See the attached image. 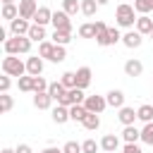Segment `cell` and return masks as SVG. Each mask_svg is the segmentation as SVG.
I'll return each mask as SVG.
<instances>
[{
    "label": "cell",
    "mask_w": 153,
    "mask_h": 153,
    "mask_svg": "<svg viewBox=\"0 0 153 153\" xmlns=\"http://www.w3.org/2000/svg\"><path fill=\"white\" fill-rule=\"evenodd\" d=\"M29 50H31V38L29 36H14L5 43L7 55H19V53H29Z\"/></svg>",
    "instance_id": "cell-1"
},
{
    "label": "cell",
    "mask_w": 153,
    "mask_h": 153,
    "mask_svg": "<svg viewBox=\"0 0 153 153\" xmlns=\"http://www.w3.org/2000/svg\"><path fill=\"white\" fill-rule=\"evenodd\" d=\"M2 72H5L7 76H24L26 65H24L17 55H7V57L2 60Z\"/></svg>",
    "instance_id": "cell-2"
},
{
    "label": "cell",
    "mask_w": 153,
    "mask_h": 153,
    "mask_svg": "<svg viewBox=\"0 0 153 153\" xmlns=\"http://www.w3.org/2000/svg\"><path fill=\"white\" fill-rule=\"evenodd\" d=\"M134 7L131 5H127V2H122L120 7H117V12H115V19H117V24L120 26H134V22L139 19V17H134Z\"/></svg>",
    "instance_id": "cell-3"
},
{
    "label": "cell",
    "mask_w": 153,
    "mask_h": 153,
    "mask_svg": "<svg viewBox=\"0 0 153 153\" xmlns=\"http://www.w3.org/2000/svg\"><path fill=\"white\" fill-rule=\"evenodd\" d=\"M53 26H55V31L72 33V22H69V14H67L65 10H57V12H53Z\"/></svg>",
    "instance_id": "cell-4"
},
{
    "label": "cell",
    "mask_w": 153,
    "mask_h": 153,
    "mask_svg": "<svg viewBox=\"0 0 153 153\" xmlns=\"http://www.w3.org/2000/svg\"><path fill=\"white\" fill-rule=\"evenodd\" d=\"M84 108H86L88 112H96V115H100V112L108 108V100H105L103 96H86V100H84Z\"/></svg>",
    "instance_id": "cell-5"
},
{
    "label": "cell",
    "mask_w": 153,
    "mask_h": 153,
    "mask_svg": "<svg viewBox=\"0 0 153 153\" xmlns=\"http://www.w3.org/2000/svg\"><path fill=\"white\" fill-rule=\"evenodd\" d=\"M36 12H38L36 0H19V17L22 19H33Z\"/></svg>",
    "instance_id": "cell-6"
},
{
    "label": "cell",
    "mask_w": 153,
    "mask_h": 153,
    "mask_svg": "<svg viewBox=\"0 0 153 153\" xmlns=\"http://www.w3.org/2000/svg\"><path fill=\"white\" fill-rule=\"evenodd\" d=\"M29 29H31L29 19H22V17H17L14 22H10V31H12L14 36H29Z\"/></svg>",
    "instance_id": "cell-7"
},
{
    "label": "cell",
    "mask_w": 153,
    "mask_h": 153,
    "mask_svg": "<svg viewBox=\"0 0 153 153\" xmlns=\"http://www.w3.org/2000/svg\"><path fill=\"white\" fill-rule=\"evenodd\" d=\"M41 72H43V57H41V55L29 57V60H26V74H29V76H41Z\"/></svg>",
    "instance_id": "cell-8"
},
{
    "label": "cell",
    "mask_w": 153,
    "mask_h": 153,
    "mask_svg": "<svg viewBox=\"0 0 153 153\" xmlns=\"http://www.w3.org/2000/svg\"><path fill=\"white\" fill-rule=\"evenodd\" d=\"M91 84V67H79L76 69V88H86Z\"/></svg>",
    "instance_id": "cell-9"
},
{
    "label": "cell",
    "mask_w": 153,
    "mask_h": 153,
    "mask_svg": "<svg viewBox=\"0 0 153 153\" xmlns=\"http://www.w3.org/2000/svg\"><path fill=\"white\" fill-rule=\"evenodd\" d=\"M117 146H120V139H117L115 134H105V136L100 139V148H103L105 153H115Z\"/></svg>",
    "instance_id": "cell-10"
},
{
    "label": "cell",
    "mask_w": 153,
    "mask_h": 153,
    "mask_svg": "<svg viewBox=\"0 0 153 153\" xmlns=\"http://www.w3.org/2000/svg\"><path fill=\"white\" fill-rule=\"evenodd\" d=\"M136 31H139L141 36H143V33L151 36V33H153V19H151L148 14H141V17L136 19Z\"/></svg>",
    "instance_id": "cell-11"
},
{
    "label": "cell",
    "mask_w": 153,
    "mask_h": 153,
    "mask_svg": "<svg viewBox=\"0 0 153 153\" xmlns=\"http://www.w3.org/2000/svg\"><path fill=\"white\" fill-rule=\"evenodd\" d=\"M96 43H98V45H110V38H108V26H105V22H96Z\"/></svg>",
    "instance_id": "cell-12"
},
{
    "label": "cell",
    "mask_w": 153,
    "mask_h": 153,
    "mask_svg": "<svg viewBox=\"0 0 153 153\" xmlns=\"http://www.w3.org/2000/svg\"><path fill=\"white\" fill-rule=\"evenodd\" d=\"M105 100H108L110 108H124V93L117 91V88H112V91L105 96Z\"/></svg>",
    "instance_id": "cell-13"
},
{
    "label": "cell",
    "mask_w": 153,
    "mask_h": 153,
    "mask_svg": "<svg viewBox=\"0 0 153 153\" xmlns=\"http://www.w3.org/2000/svg\"><path fill=\"white\" fill-rule=\"evenodd\" d=\"M141 41H143V38H141V33H139V31H127V33L122 36V43H124L127 48H139V45H141Z\"/></svg>",
    "instance_id": "cell-14"
},
{
    "label": "cell",
    "mask_w": 153,
    "mask_h": 153,
    "mask_svg": "<svg viewBox=\"0 0 153 153\" xmlns=\"http://www.w3.org/2000/svg\"><path fill=\"white\" fill-rule=\"evenodd\" d=\"M141 72H143V65L139 60H127L124 62V74L127 76H141Z\"/></svg>",
    "instance_id": "cell-15"
},
{
    "label": "cell",
    "mask_w": 153,
    "mask_h": 153,
    "mask_svg": "<svg viewBox=\"0 0 153 153\" xmlns=\"http://www.w3.org/2000/svg\"><path fill=\"white\" fill-rule=\"evenodd\" d=\"M117 117H120V122H122L124 127H129V124H134V120H136L139 115L134 112V108H127V105H124V108H120V115H117Z\"/></svg>",
    "instance_id": "cell-16"
},
{
    "label": "cell",
    "mask_w": 153,
    "mask_h": 153,
    "mask_svg": "<svg viewBox=\"0 0 153 153\" xmlns=\"http://www.w3.org/2000/svg\"><path fill=\"white\" fill-rule=\"evenodd\" d=\"M48 22H53V12H50L48 7H38V12H36V17H33V24L45 26Z\"/></svg>",
    "instance_id": "cell-17"
},
{
    "label": "cell",
    "mask_w": 153,
    "mask_h": 153,
    "mask_svg": "<svg viewBox=\"0 0 153 153\" xmlns=\"http://www.w3.org/2000/svg\"><path fill=\"white\" fill-rule=\"evenodd\" d=\"M48 93H50V98H53V100H57V103H60V100L67 96V88H65L60 81H55V84H50V86H48Z\"/></svg>",
    "instance_id": "cell-18"
},
{
    "label": "cell",
    "mask_w": 153,
    "mask_h": 153,
    "mask_svg": "<svg viewBox=\"0 0 153 153\" xmlns=\"http://www.w3.org/2000/svg\"><path fill=\"white\" fill-rule=\"evenodd\" d=\"M50 103H53V98H50V93H48V91H43V93H36V96H33V105H36L38 110H48V108H50Z\"/></svg>",
    "instance_id": "cell-19"
},
{
    "label": "cell",
    "mask_w": 153,
    "mask_h": 153,
    "mask_svg": "<svg viewBox=\"0 0 153 153\" xmlns=\"http://www.w3.org/2000/svg\"><path fill=\"white\" fill-rule=\"evenodd\" d=\"M67 120H72V117H69V108H67V105H57V108L53 110V122L65 124Z\"/></svg>",
    "instance_id": "cell-20"
},
{
    "label": "cell",
    "mask_w": 153,
    "mask_h": 153,
    "mask_svg": "<svg viewBox=\"0 0 153 153\" xmlns=\"http://www.w3.org/2000/svg\"><path fill=\"white\" fill-rule=\"evenodd\" d=\"M122 139H124L127 143H136V141L141 139V131H139L134 124H129V127H124V131H122Z\"/></svg>",
    "instance_id": "cell-21"
},
{
    "label": "cell",
    "mask_w": 153,
    "mask_h": 153,
    "mask_svg": "<svg viewBox=\"0 0 153 153\" xmlns=\"http://www.w3.org/2000/svg\"><path fill=\"white\" fill-rule=\"evenodd\" d=\"M81 124H84V127H86L88 131H96V129L100 127V117H98L96 112H88V115L84 117V122H81Z\"/></svg>",
    "instance_id": "cell-22"
},
{
    "label": "cell",
    "mask_w": 153,
    "mask_h": 153,
    "mask_svg": "<svg viewBox=\"0 0 153 153\" xmlns=\"http://www.w3.org/2000/svg\"><path fill=\"white\" fill-rule=\"evenodd\" d=\"M86 115H88V110H86L84 105H72V108H69V117H72L74 122H84Z\"/></svg>",
    "instance_id": "cell-23"
},
{
    "label": "cell",
    "mask_w": 153,
    "mask_h": 153,
    "mask_svg": "<svg viewBox=\"0 0 153 153\" xmlns=\"http://www.w3.org/2000/svg\"><path fill=\"white\" fill-rule=\"evenodd\" d=\"M136 115H139V120H141V122H146V124H148V122H153V105H148V103H146V105H141V108L136 110Z\"/></svg>",
    "instance_id": "cell-24"
},
{
    "label": "cell",
    "mask_w": 153,
    "mask_h": 153,
    "mask_svg": "<svg viewBox=\"0 0 153 153\" xmlns=\"http://www.w3.org/2000/svg\"><path fill=\"white\" fill-rule=\"evenodd\" d=\"M29 38H31V41L43 43V38H45V29H43V26H38V24H31V29H29Z\"/></svg>",
    "instance_id": "cell-25"
},
{
    "label": "cell",
    "mask_w": 153,
    "mask_h": 153,
    "mask_svg": "<svg viewBox=\"0 0 153 153\" xmlns=\"http://www.w3.org/2000/svg\"><path fill=\"white\" fill-rule=\"evenodd\" d=\"M53 53H55V43H50V41H43V43L38 45V55H41V57H48V60H53Z\"/></svg>",
    "instance_id": "cell-26"
},
{
    "label": "cell",
    "mask_w": 153,
    "mask_h": 153,
    "mask_svg": "<svg viewBox=\"0 0 153 153\" xmlns=\"http://www.w3.org/2000/svg\"><path fill=\"white\" fill-rule=\"evenodd\" d=\"M60 84L69 91V88H76V72H65L62 74V79H60Z\"/></svg>",
    "instance_id": "cell-27"
},
{
    "label": "cell",
    "mask_w": 153,
    "mask_h": 153,
    "mask_svg": "<svg viewBox=\"0 0 153 153\" xmlns=\"http://www.w3.org/2000/svg\"><path fill=\"white\" fill-rule=\"evenodd\" d=\"M62 10L72 17V14L81 12V2H79V0H62Z\"/></svg>",
    "instance_id": "cell-28"
},
{
    "label": "cell",
    "mask_w": 153,
    "mask_h": 153,
    "mask_svg": "<svg viewBox=\"0 0 153 153\" xmlns=\"http://www.w3.org/2000/svg\"><path fill=\"white\" fill-rule=\"evenodd\" d=\"M17 17H19V7H17V5H2V19L14 22Z\"/></svg>",
    "instance_id": "cell-29"
},
{
    "label": "cell",
    "mask_w": 153,
    "mask_h": 153,
    "mask_svg": "<svg viewBox=\"0 0 153 153\" xmlns=\"http://www.w3.org/2000/svg\"><path fill=\"white\" fill-rule=\"evenodd\" d=\"M96 10H98V2H96V0H81V12H84L86 17H93Z\"/></svg>",
    "instance_id": "cell-30"
},
{
    "label": "cell",
    "mask_w": 153,
    "mask_h": 153,
    "mask_svg": "<svg viewBox=\"0 0 153 153\" xmlns=\"http://www.w3.org/2000/svg\"><path fill=\"white\" fill-rule=\"evenodd\" d=\"M134 10L141 14H148L153 10V0H134Z\"/></svg>",
    "instance_id": "cell-31"
},
{
    "label": "cell",
    "mask_w": 153,
    "mask_h": 153,
    "mask_svg": "<svg viewBox=\"0 0 153 153\" xmlns=\"http://www.w3.org/2000/svg\"><path fill=\"white\" fill-rule=\"evenodd\" d=\"M79 36L81 38H96V24H81L79 26Z\"/></svg>",
    "instance_id": "cell-32"
},
{
    "label": "cell",
    "mask_w": 153,
    "mask_h": 153,
    "mask_svg": "<svg viewBox=\"0 0 153 153\" xmlns=\"http://www.w3.org/2000/svg\"><path fill=\"white\" fill-rule=\"evenodd\" d=\"M72 41V33H62V31H53V43L55 45H67Z\"/></svg>",
    "instance_id": "cell-33"
},
{
    "label": "cell",
    "mask_w": 153,
    "mask_h": 153,
    "mask_svg": "<svg viewBox=\"0 0 153 153\" xmlns=\"http://www.w3.org/2000/svg\"><path fill=\"white\" fill-rule=\"evenodd\" d=\"M17 86H19V91H24V93L33 91V76H19Z\"/></svg>",
    "instance_id": "cell-34"
},
{
    "label": "cell",
    "mask_w": 153,
    "mask_h": 153,
    "mask_svg": "<svg viewBox=\"0 0 153 153\" xmlns=\"http://www.w3.org/2000/svg\"><path fill=\"white\" fill-rule=\"evenodd\" d=\"M141 141L148 143V146H153V122H148V124L141 129Z\"/></svg>",
    "instance_id": "cell-35"
},
{
    "label": "cell",
    "mask_w": 153,
    "mask_h": 153,
    "mask_svg": "<svg viewBox=\"0 0 153 153\" xmlns=\"http://www.w3.org/2000/svg\"><path fill=\"white\" fill-rule=\"evenodd\" d=\"M48 81L43 79V76H33V93H43V91H48Z\"/></svg>",
    "instance_id": "cell-36"
},
{
    "label": "cell",
    "mask_w": 153,
    "mask_h": 153,
    "mask_svg": "<svg viewBox=\"0 0 153 153\" xmlns=\"http://www.w3.org/2000/svg\"><path fill=\"white\" fill-rule=\"evenodd\" d=\"M12 105H14L12 96H7V93H0V110H2V112H10V110H12Z\"/></svg>",
    "instance_id": "cell-37"
},
{
    "label": "cell",
    "mask_w": 153,
    "mask_h": 153,
    "mask_svg": "<svg viewBox=\"0 0 153 153\" xmlns=\"http://www.w3.org/2000/svg\"><path fill=\"white\" fill-rule=\"evenodd\" d=\"M62 153H84V148H81V143H76V141H67V143L62 146Z\"/></svg>",
    "instance_id": "cell-38"
},
{
    "label": "cell",
    "mask_w": 153,
    "mask_h": 153,
    "mask_svg": "<svg viewBox=\"0 0 153 153\" xmlns=\"http://www.w3.org/2000/svg\"><path fill=\"white\" fill-rule=\"evenodd\" d=\"M81 148H84V153H96V151L100 148V143H96L93 139H86V141L81 143Z\"/></svg>",
    "instance_id": "cell-39"
},
{
    "label": "cell",
    "mask_w": 153,
    "mask_h": 153,
    "mask_svg": "<svg viewBox=\"0 0 153 153\" xmlns=\"http://www.w3.org/2000/svg\"><path fill=\"white\" fill-rule=\"evenodd\" d=\"M67 57V53H65V45H55V53H53V62H62Z\"/></svg>",
    "instance_id": "cell-40"
},
{
    "label": "cell",
    "mask_w": 153,
    "mask_h": 153,
    "mask_svg": "<svg viewBox=\"0 0 153 153\" xmlns=\"http://www.w3.org/2000/svg\"><path fill=\"white\" fill-rule=\"evenodd\" d=\"M108 38H110V45H115L117 41H122V33H120V31L112 26V29H108Z\"/></svg>",
    "instance_id": "cell-41"
},
{
    "label": "cell",
    "mask_w": 153,
    "mask_h": 153,
    "mask_svg": "<svg viewBox=\"0 0 153 153\" xmlns=\"http://www.w3.org/2000/svg\"><path fill=\"white\" fill-rule=\"evenodd\" d=\"M10 86H12L10 76H7V74H5V76H0V93H7V91H10Z\"/></svg>",
    "instance_id": "cell-42"
},
{
    "label": "cell",
    "mask_w": 153,
    "mask_h": 153,
    "mask_svg": "<svg viewBox=\"0 0 153 153\" xmlns=\"http://www.w3.org/2000/svg\"><path fill=\"white\" fill-rule=\"evenodd\" d=\"M122 153H143V151H141V148H139V146H136V143H127V146H124V151H122Z\"/></svg>",
    "instance_id": "cell-43"
},
{
    "label": "cell",
    "mask_w": 153,
    "mask_h": 153,
    "mask_svg": "<svg viewBox=\"0 0 153 153\" xmlns=\"http://www.w3.org/2000/svg\"><path fill=\"white\" fill-rule=\"evenodd\" d=\"M14 151H17V153H33V151H31V146H29V143H19V146H17V148H14Z\"/></svg>",
    "instance_id": "cell-44"
},
{
    "label": "cell",
    "mask_w": 153,
    "mask_h": 153,
    "mask_svg": "<svg viewBox=\"0 0 153 153\" xmlns=\"http://www.w3.org/2000/svg\"><path fill=\"white\" fill-rule=\"evenodd\" d=\"M41 153H62V148H55V146H48V148H43Z\"/></svg>",
    "instance_id": "cell-45"
},
{
    "label": "cell",
    "mask_w": 153,
    "mask_h": 153,
    "mask_svg": "<svg viewBox=\"0 0 153 153\" xmlns=\"http://www.w3.org/2000/svg\"><path fill=\"white\" fill-rule=\"evenodd\" d=\"M0 153H17V151H14V148H2Z\"/></svg>",
    "instance_id": "cell-46"
},
{
    "label": "cell",
    "mask_w": 153,
    "mask_h": 153,
    "mask_svg": "<svg viewBox=\"0 0 153 153\" xmlns=\"http://www.w3.org/2000/svg\"><path fill=\"white\" fill-rule=\"evenodd\" d=\"M2 5H14V0H2Z\"/></svg>",
    "instance_id": "cell-47"
},
{
    "label": "cell",
    "mask_w": 153,
    "mask_h": 153,
    "mask_svg": "<svg viewBox=\"0 0 153 153\" xmlns=\"http://www.w3.org/2000/svg\"><path fill=\"white\" fill-rule=\"evenodd\" d=\"M96 2H98V5H108L110 0H96Z\"/></svg>",
    "instance_id": "cell-48"
},
{
    "label": "cell",
    "mask_w": 153,
    "mask_h": 153,
    "mask_svg": "<svg viewBox=\"0 0 153 153\" xmlns=\"http://www.w3.org/2000/svg\"><path fill=\"white\" fill-rule=\"evenodd\" d=\"M151 41H153V33H151Z\"/></svg>",
    "instance_id": "cell-49"
},
{
    "label": "cell",
    "mask_w": 153,
    "mask_h": 153,
    "mask_svg": "<svg viewBox=\"0 0 153 153\" xmlns=\"http://www.w3.org/2000/svg\"><path fill=\"white\" fill-rule=\"evenodd\" d=\"M115 153H117V151H115Z\"/></svg>",
    "instance_id": "cell-50"
}]
</instances>
